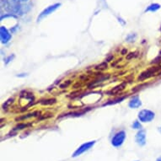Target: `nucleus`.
Wrapping results in <instances>:
<instances>
[{"label":"nucleus","instance_id":"f257e3e1","mask_svg":"<svg viewBox=\"0 0 161 161\" xmlns=\"http://www.w3.org/2000/svg\"><path fill=\"white\" fill-rule=\"evenodd\" d=\"M1 6L7 13L15 15H25L31 9L30 3H23L20 0H1Z\"/></svg>","mask_w":161,"mask_h":161},{"label":"nucleus","instance_id":"f03ea898","mask_svg":"<svg viewBox=\"0 0 161 161\" xmlns=\"http://www.w3.org/2000/svg\"><path fill=\"white\" fill-rule=\"evenodd\" d=\"M155 113L154 111L150 110H147V109H143L138 112L137 115V118L140 121L141 123H150L154 119Z\"/></svg>","mask_w":161,"mask_h":161},{"label":"nucleus","instance_id":"7ed1b4c3","mask_svg":"<svg viewBox=\"0 0 161 161\" xmlns=\"http://www.w3.org/2000/svg\"><path fill=\"white\" fill-rule=\"evenodd\" d=\"M61 6V3H54V4H52V5H50V6H48L47 8H46L43 11H42L40 15H39V16L37 17V20H36V21L37 22H40V21H42V20L44 18H46L47 16H48V15H50L51 14H52L53 12H55L56 10H57L59 7Z\"/></svg>","mask_w":161,"mask_h":161},{"label":"nucleus","instance_id":"20e7f679","mask_svg":"<svg viewBox=\"0 0 161 161\" xmlns=\"http://www.w3.org/2000/svg\"><path fill=\"white\" fill-rule=\"evenodd\" d=\"M126 139V132L124 131H120L114 135L111 139V145L115 148H119L123 144Z\"/></svg>","mask_w":161,"mask_h":161},{"label":"nucleus","instance_id":"39448f33","mask_svg":"<svg viewBox=\"0 0 161 161\" xmlns=\"http://www.w3.org/2000/svg\"><path fill=\"white\" fill-rule=\"evenodd\" d=\"M95 144H96V141H90V142L83 143L81 146L78 147V148L75 150V152L73 154L72 156H73L74 158H76L78 156L83 154L84 153H85L86 151H88V150H90Z\"/></svg>","mask_w":161,"mask_h":161},{"label":"nucleus","instance_id":"423d86ee","mask_svg":"<svg viewBox=\"0 0 161 161\" xmlns=\"http://www.w3.org/2000/svg\"><path fill=\"white\" fill-rule=\"evenodd\" d=\"M159 69H160V68H159V67H153V68H150V69H149L148 70H146V71L143 72V73L138 76L137 79L139 81L145 80L147 78H149L154 76Z\"/></svg>","mask_w":161,"mask_h":161},{"label":"nucleus","instance_id":"0eeeda50","mask_svg":"<svg viewBox=\"0 0 161 161\" xmlns=\"http://www.w3.org/2000/svg\"><path fill=\"white\" fill-rule=\"evenodd\" d=\"M12 38L11 34L9 31V30L7 29L6 27L2 26L0 27V39H1V42L3 44H7L8 42Z\"/></svg>","mask_w":161,"mask_h":161},{"label":"nucleus","instance_id":"6e6552de","mask_svg":"<svg viewBox=\"0 0 161 161\" xmlns=\"http://www.w3.org/2000/svg\"><path fill=\"white\" fill-rule=\"evenodd\" d=\"M135 141L139 146H144L146 144V132L143 129H140L135 136Z\"/></svg>","mask_w":161,"mask_h":161},{"label":"nucleus","instance_id":"1a4fd4ad","mask_svg":"<svg viewBox=\"0 0 161 161\" xmlns=\"http://www.w3.org/2000/svg\"><path fill=\"white\" fill-rule=\"evenodd\" d=\"M141 105H142V101L138 96H134L133 98H132L128 103V106L132 109H137L140 107Z\"/></svg>","mask_w":161,"mask_h":161},{"label":"nucleus","instance_id":"9d476101","mask_svg":"<svg viewBox=\"0 0 161 161\" xmlns=\"http://www.w3.org/2000/svg\"><path fill=\"white\" fill-rule=\"evenodd\" d=\"M125 87H126V84L125 83H123V84H119V85H117V86H116L115 88H113L112 90H110V91L108 92V94H109V96H114V95H116V94H117V93L121 92L122 90H124Z\"/></svg>","mask_w":161,"mask_h":161},{"label":"nucleus","instance_id":"9b49d317","mask_svg":"<svg viewBox=\"0 0 161 161\" xmlns=\"http://www.w3.org/2000/svg\"><path fill=\"white\" fill-rule=\"evenodd\" d=\"M160 8V4H159V3H152V4H150V5L145 9V12H156V11H158Z\"/></svg>","mask_w":161,"mask_h":161},{"label":"nucleus","instance_id":"f8f14e48","mask_svg":"<svg viewBox=\"0 0 161 161\" xmlns=\"http://www.w3.org/2000/svg\"><path fill=\"white\" fill-rule=\"evenodd\" d=\"M38 115H40V112H38V111H36V112H32V113L27 114L26 116H20V117H18V118H16V121H21V120L27 119V118L34 117V116H38Z\"/></svg>","mask_w":161,"mask_h":161},{"label":"nucleus","instance_id":"ddd939ff","mask_svg":"<svg viewBox=\"0 0 161 161\" xmlns=\"http://www.w3.org/2000/svg\"><path fill=\"white\" fill-rule=\"evenodd\" d=\"M125 98H126L125 96H123V97H120V98L118 99H116V100H114V101H110L109 102H106V103L103 104L102 106H105V105H115L116 104V103H119V102H122L123 101H124V99Z\"/></svg>","mask_w":161,"mask_h":161},{"label":"nucleus","instance_id":"4468645a","mask_svg":"<svg viewBox=\"0 0 161 161\" xmlns=\"http://www.w3.org/2000/svg\"><path fill=\"white\" fill-rule=\"evenodd\" d=\"M57 102V100L56 99H47V100H44V101H41V104L43 105H53Z\"/></svg>","mask_w":161,"mask_h":161},{"label":"nucleus","instance_id":"2eb2a0df","mask_svg":"<svg viewBox=\"0 0 161 161\" xmlns=\"http://www.w3.org/2000/svg\"><path fill=\"white\" fill-rule=\"evenodd\" d=\"M108 68V65L106 62H104V63H101V64H99L96 67V70H99V71H103L105 69H106Z\"/></svg>","mask_w":161,"mask_h":161},{"label":"nucleus","instance_id":"dca6fc26","mask_svg":"<svg viewBox=\"0 0 161 161\" xmlns=\"http://www.w3.org/2000/svg\"><path fill=\"white\" fill-rule=\"evenodd\" d=\"M136 38H137L136 34H129L128 36H127V38H126V42H134L135 40H136Z\"/></svg>","mask_w":161,"mask_h":161},{"label":"nucleus","instance_id":"f3484780","mask_svg":"<svg viewBox=\"0 0 161 161\" xmlns=\"http://www.w3.org/2000/svg\"><path fill=\"white\" fill-rule=\"evenodd\" d=\"M14 100H15L14 98H9L7 101L4 102L3 105V106H2L3 109H4V110H5V109H8V107H9V105H10L12 104L13 102H14Z\"/></svg>","mask_w":161,"mask_h":161},{"label":"nucleus","instance_id":"a211bd4d","mask_svg":"<svg viewBox=\"0 0 161 161\" xmlns=\"http://www.w3.org/2000/svg\"><path fill=\"white\" fill-rule=\"evenodd\" d=\"M132 127L133 129H142V125H141V123L138 122V121H135L133 122L132 123Z\"/></svg>","mask_w":161,"mask_h":161},{"label":"nucleus","instance_id":"6ab92c4d","mask_svg":"<svg viewBox=\"0 0 161 161\" xmlns=\"http://www.w3.org/2000/svg\"><path fill=\"white\" fill-rule=\"evenodd\" d=\"M28 126H30V124H25V123H20L19 125L16 126V127H15V130H20V129H24L25 127H27Z\"/></svg>","mask_w":161,"mask_h":161},{"label":"nucleus","instance_id":"aec40b11","mask_svg":"<svg viewBox=\"0 0 161 161\" xmlns=\"http://www.w3.org/2000/svg\"><path fill=\"white\" fill-rule=\"evenodd\" d=\"M14 58H15V55L12 54V55H10V56H9V57H7L6 58H4V63H5L6 65H8V64H9V63H10Z\"/></svg>","mask_w":161,"mask_h":161},{"label":"nucleus","instance_id":"412c9836","mask_svg":"<svg viewBox=\"0 0 161 161\" xmlns=\"http://www.w3.org/2000/svg\"><path fill=\"white\" fill-rule=\"evenodd\" d=\"M70 84H71V80H68L66 81V82H64L63 84H60L59 87L61 89H65V88H68Z\"/></svg>","mask_w":161,"mask_h":161},{"label":"nucleus","instance_id":"4be33fe9","mask_svg":"<svg viewBox=\"0 0 161 161\" xmlns=\"http://www.w3.org/2000/svg\"><path fill=\"white\" fill-rule=\"evenodd\" d=\"M136 57V52H130V53L127 54V59L131 60L132 58Z\"/></svg>","mask_w":161,"mask_h":161},{"label":"nucleus","instance_id":"5701e85b","mask_svg":"<svg viewBox=\"0 0 161 161\" xmlns=\"http://www.w3.org/2000/svg\"><path fill=\"white\" fill-rule=\"evenodd\" d=\"M26 75H27L26 74H20L17 75V77H19V78H24V77H25Z\"/></svg>","mask_w":161,"mask_h":161},{"label":"nucleus","instance_id":"b1692460","mask_svg":"<svg viewBox=\"0 0 161 161\" xmlns=\"http://www.w3.org/2000/svg\"><path fill=\"white\" fill-rule=\"evenodd\" d=\"M127 53V49H123V51H122V54L123 55H126Z\"/></svg>","mask_w":161,"mask_h":161},{"label":"nucleus","instance_id":"393cba45","mask_svg":"<svg viewBox=\"0 0 161 161\" xmlns=\"http://www.w3.org/2000/svg\"><path fill=\"white\" fill-rule=\"evenodd\" d=\"M112 58H113V56H110V57H108L107 59H106V61H105V62H110V60L112 59Z\"/></svg>","mask_w":161,"mask_h":161},{"label":"nucleus","instance_id":"a878e982","mask_svg":"<svg viewBox=\"0 0 161 161\" xmlns=\"http://www.w3.org/2000/svg\"><path fill=\"white\" fill-rule=\"evenodd\" d=\"M20 1L22 3H26L27 1H29V0H20Z\"/></svg>","mask_w":161,"mask_h":161},{"label":"nucleus","instance_id":"bb28decb","mask_svg":"<svg viewBox=\"0 0 161 161\" xmlns=\"http://www.w3.org/2000/svg\"><path fill=\"white\" fill-rule=\"evenodd\" d=\"M156 161H161V156L160 157H159V158L156 159Z\"/></svg>","mask_w":161,"mask_h":161}]
</instances>
